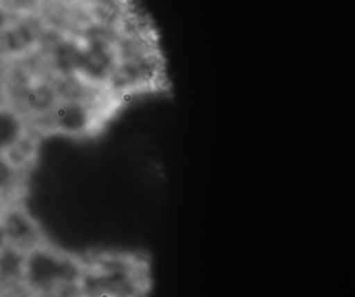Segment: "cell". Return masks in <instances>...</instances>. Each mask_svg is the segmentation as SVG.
Segmentation results:
<instances>
[{
    "mask_svg": "<svg viewBox=\"0 0 355 297\" xmlns=\"http://www.w3.org/2000/svg\"><path fill=\"white\" fill-rule=\"evenodd\" d=\"M24 170L18 168L7 155H0V201L11 198L19 190Z\"/></svg>",
    "mask_w": 355,
    "mask_h": 297,
    "instance_id": "obj_6",
    "label": "cell"
},
{
    "mask_svg": "<svg viewBox=\"0 0 355 297\" xmlns=\"http://www.w3.org/2000/svg\"><path fill=\"white\" fill-rule=\"evenodd\" d=\"M0 221L8 245L26 251L44 242L42 232L33 216L18 203H7L0 209Z\"/></svg>",
    "mask_w": 355,
    "mask_h": 297,
    "instance_id": "obj_4",
    "label": "cell"
},
{
    "mask_svg": "<svg viewBox=\"0 0 355 297\" xmlns=\"http://www.w3.org/2000/svg\"><path fill=\"white\" fill-rule=\"evenodd\" d=\"M112 111L111 108L96 103L67 101L60 103L41 122L51 132L80 138L98 130L103 120Z\"/></svg>",
    "mask_w": 355,
    "mask_h": 297,
    "instance_id": "obj_3",
    "label": "cell"
},
{
    "mask_svg": "<svg viewBox=\"0 0 355 297\" xmlns=\"http://www.w3.org/2000/svg\"><path fill=\"white\" fill-rule=\"evenodd\" d=\"M84 297H149L151 270L138 253H116L85 263Z\"/></svg>",
    "mask_w": 355,
    "mask_h": 297,
    "instance_id": "obj_1",
    "label": "cell"
},
{
    "mask_svg": "<svg viewBox=\"0 0 355 297\" xmlns=\"http://www.w3.org/2000/svg\"><path fill=\"white\" fill-rule=\"evenodd\" d=\"M1 207H3V205H0V209H1Z\"/></svg>",
    "mask_w": 355,
    "mask_h": 297,
    "instance_id": "obj_9",
    "label": "cell"
},
{
    "mask_svg": "<svg viewBox=\"0 0 355 297\" xmlns=\"http://www.w3.org/2000/svg\"><path fill=\"white\" fill-rule=\"evenodd\" d=\"M26 118L15 108L0 105V155H5L28 133Z\"/></svg>",
    "mask_w": 355,
    "mask_h": 297,
    "instance_id": "obj_5",
    "label": "cell"
},
{
    "mask_svg": "<svg viewBox=\"0 0 355 297\" xmlns=\"http://www.w3.org/2000/svg\"><path fill=\"white\" fill-rule=\"evenodd\" d=\"M7 239H6L5 232H3V224H1V221H0V251L3 248V247L7 246Z\"/></svg>",
    "mask_w": 355,
    "mask_h": 297,
    "instance_id": "obj_8",
    "label": "cell"
},
{
    "mask_svg": "<svg viewBox=\"0 0 355 297\" xmlns=\"http://www.w3.org/2000/svg\"><path fill=\"white\" fill-rule=\"evenodd\" d=\"M84 272L85 262L44 241L26 253L24 287L30 295L78 288Z\"/></svg>",
    "mask_w": 355,
    "mask_h": 297,
    "instance_id": "obj_2",
    "label": "cell"
},
{
    "mask_svg": "<svg viewBox=\"0 0 355 297\" xmlns=\"http://www.w3.org/2000/svg\"><path fill=\"white\" fill-rule=\"evenodd\" d=\"M37 145L34 137L28 133L9 153H7L8 158L13 162L18 168L21 170H26L31 163L34 161L36 155Z\"/></svg>",
    "mask_w": 355,
    "mask_h": 297,
    "instance_id": "obj_7",
    "label": "cell"
}]
</instances>
